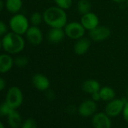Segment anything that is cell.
<instances>
[{
  "mask_svg": "<svg viewBox=\"0 0 128 128\" xmlns=\"http://www.w3.org/2000/svg\"><path fill=\"white\" fill-rule=\"evenodd\" d=\"M91 3L89 0H78L77 3V10L81 14H86L91 11Z\"/></svg>",
  "mask_w": 128,
  "mask_h": 128,
  "instance_id": "cell-20",
  "label": "cell"
},
{
  "mask_svg": "<svg viewBox=\"0 0 128 128\" xmlns=\"http://www.w3.org/2000/svg\"><path fill=\"white\" fill-rule=\"evenodd\" d=\"M91 98H92V100L95 102L97 101H99L101 100V97H100V92H95L94 94H91Z\"/></svg>",
  "mask_w": 128,
  "mask_h": 128,
  "instance_id": "cell-28",
  "label": "cell"
},
{
  "mask_svg": "<svg viewBox=\"0 0 128 128\" xmlns=\"http://www.w3.org/2000/svg\"><path fill=\"white\" fill-rule=\"evenodd\" d=\"M66 34L63 28H51L47 34L48 41L54 44H60L63 40Z\"/></svg>",
  "mask_w": 128,
  "mask_h": 128,
  "instance_id": "cell-14",
  "label": "cell"
},
{
  "mask_svg": "<svg viewBox=\"0 0 128 128\" xmlns=\"http://www.w3.org/2000/svg\"><path fill=\"white\" fill-rule=\"evenodd\" d=\"M8 26L3 21L0 20V38H2L5 34H6L8 32Z\"/></svg>",
  "mask_w": 128,
  "mask_h": 128,
  "instance_id": "cell-26",
  "label": "cell"
},
{
  "mask_svg": "<svg viewBox=\"0 0 128 128\" xmlns=\"http://www.w3.org/2000/svg\"><path fill=\"white\" fill-rule=\"evenodd\" d=\"M0 128H5V126H4V124H2V122L0 121Z\"/></svg>",
  "mask_w": 128,
  "mask_h": 128,
  "instance_id": "cell-32",
  "label": "cell"
},
{
  "mask_svg": "<svg viewBox=\"0 0 128 128\" xmlns=\"http://www.w3.org/2000/svg\"><path fill=\"white\" fill-rule=\"evenodd\" d=\"M126 98L127 99V100H128V88H127V95H126Z\"/></svg>",
  "mask_w": 128,
  "mask_h": 128,
  "instance_id": "cell-34",
  "label": "cell"
},
{
  "mask_svg": "<svg viewBox=\"0 0 128 128\" xmlns=\"http://www.w3.org/2000/svg\"><path fill=\"white\" fill-rule=\"evenodd\" d=\"M14 64L18 68H24L29 64V59L24 56H19L14 59Z\"/></svg>",
  "mask_w": 128,
  "mask_h": 128,
  "instance_id": "cell-22",
  "label": "cell"
},
{
  "mask_svg": "<svg viewBox=\"0 0 128 128\" xmlns=\"http://www.w3.org/2000/svg\"><path fill=\"white\" fill-rule=\"evenodd\" d=\"M29 20L25 15L18 13L13 14V16L10 18L8 26L11 32L20 35H23L29 28Z\"/></svg>",
  "mask_w": 128,
  "mask_h": 128,
  "instance_id": "cell-3",
  "label": "cell"
},
{
  "mask_svg": "<svg viewBox=\"0 0 128 128\" xmlns=\"http://www.w3.org/2000/svg\"><path fill=\"white\" fill-rule=\"evenodd\" d=\"M2 48V39L0 38V50H1V49Z\"/></svg>",
  "mask_w": 128,
  "mask_h": 128,
  "instance_id": "cell-33",
  "label": "cell"
},
{
  "mask_svg": "<svg viewBox=\"0 0 128 128\" xmlns=\"http://www.w3.org/2000/svg\"><path fill=\"white\" fill-rule=\"evenodd\" d=\"M111 35V30L105 26H98L92 30L89 31L90 39L95 42H101L109 38Z\"/></svg>",
  "mask_w": 128,
  "mask_h": 128,
  "instance_id": "cell-7",
  "label": "cell"
},
{
  "mask_svg": "<svg viewBox=\"0 0 128 128\" xmlns=\"http://www.w3.org/2000/svg\"><path fill=\"white\" fill-rule=\"evenodd\" d=\"M127 101V99L126 98H124L122 99L115 98L114 100L108 102L105 108V112L110 118L118 116L120 114L122 113L124 105Z\"/></svg>",
  "mask_w": 128,
  "mask_h": 128,
  "instance_id": "cell-6",
  "label": "cell"
},
{
  "mask_svg": "<svg viewBox=\"0 0 128 128\" xmlns=\"http://www.w3.org/2000/svg\"><path fill=\"white\" fill-rule=\"evenodd\" d=\"M32 82L34 87L41 92H45L50 88L49 79L42 74H35L32 78Z\"/></svg>",
  "mask_w": 128,
  "mask_h": 128,
  "instance_id": "cell-12",
  "label": "cell"
},
{
  "mask_svg": "<svg viewBox=\"0 0 128 128\" xmlns=\"http://www.w3.org/2000/svg\"><path fill=\"white\" fill-rule=\"evenodd\" d=\"M14 64V59L10 54H0V74H6L9 72Z\"/></svg>",
  "mask_w": 128,
  "mask_h": 128,
  "instance_id": "cell-15",
  "label": "cell"
},
{
  "mask_svg": "<svg viewBox=\"0 0 128 128\" xmlns=\"http://www.w3.org/2000/svg\"><path fill=\"white\" fill-rule=\"evenodd\" d=\"M125 3H126V5H127V7L128 8V0H127V2H126Z\"/></svg>",
  "mask_w": 128,
  "mask_h": 128,
  "instance_id": "cell-35",
  "label": "cell"
},
{
  "mask_svg": "<svg viewBox=\"0 0 128 128\" xmlns=\"http://www.w3.org/2000/svg\"><path fill=\"white\" fill-rule=\"evenodd\" d=\"M80 22L82 24V26L86 30L90 31L99 26L100 20L96 14L91 11L81 16Z\"/></svg>",
  "mask_w": 128,
  "mask_h": 128,
  "instance_id": "cell-11",
  "label": "cell"
},
{
  "mask_svg": "<svg viewBox=\"0 0 128 128\" xmlns=\"http://www.w3.org/2000/svg\"><path fill=\"white\" fill-rule=\"evenodd\" d=\"M112 1L117 4H122V3H125L127 2V0H112Z\"/></svg>",
  "mask_w": 128,
  "mask_h": 128,
  "instance_id": "cell-30",
  "label": "cell"
},
{
  "mask_svg": "<svg viewBox=\"0 0 128 128\" xmlns=\"http://www.w3.org/2000/svg\"><path fill=\"white\" fill-rule=\"evenodd\" d=\"M5 87V81L3 78L0 77V92H2Z\"/></svg>",
  "mask_w": 128,
  "mask_h": 128,
  "instance_id": "cell-29",
  "label": "cell"
},
{
  "mask_svg": "<svg viewBox=\"0 0 128 128\" xmlns=\"http://www.w3.org/2000/svg\"><path fill=\"white\" fill-rule=\"evenodd\" d=\"M54 1L55 2L56 6L65 10L69 9L73 3V0H54Z\"/></svg>",
  "mask_w": 128,
  "mask_h": 128,
  "instance_id": "cell-23",
  "label": "cell"
},
{
  "mask_svg": "<svg viewBox=\"0 0 128 128\" xmlns=\"http://www.w3.org/2000/svg\"><path fill=\"white\" fill-rule=\"evenodd\" d=\"M20 128H37V124L33 118H29L23 122Z\"/></svg>",
  "mask_w": 128,
  "mask_h": 128,
  "instance_id": "cell-25",
  "label": "cell"
},
{
  "mask_svg": "<svg viewBox=\"0 0 128 128\" xmlns=\"http://www.w3.org/2000/svg\"><path fill=\"white\" fill-rule=\"evenodd\" d=\"M97 110V105L95 101L91 100H86L83 101L78 106V112L79 115L84 118L93 116Z\"/></svg>",
  "mask_w": 128,
  "mask_h": 128,
  "instance_id": "cell-9",
  "label": "cell"
},
{
  "mask_svg": "<svg viewBox=\"0 0 128 128\" xmlns=\"http://www.w3.org/2000/svg\"><path fill=\"white\" fill-rule=\"evenodd\" d=\"M92 124L94 128H112L110 117L106 112L95 113L92 117Z\"/></svg>",
  "mask_w": 128,
  "mask_h": 128,
  "instance_id": "cell-10",
  "label": "cell"
},
{
  "mask_svg": "<svg viewBox=\"0 0 128 128\" xmlns=\"http://www.w3.org/2000/svg\"><path fill=\"white\" fill-rule=\"evenodd\" d=\"M122 115H123L124 119L128 124V100L126 102V104L124 105V110L122 112Z\"/></svg>",
  "mask_w": 128,
  "mask_h": 128,
  "instance_id": "cell-27",
  "label": "cell"
},
{
  "mask_svg": "<svg viewBox=\"0 0 128 128\" xmlns=\"http://www.w3.org/2000/svg\"><path fill=\"white\" fill-rule=\"evenodd\" d=\"M25 35L28 42L32 45L38 46L43 41V33L38 26H29Z\"/></svg>",
  "mask_w": 128,
  "mask_h": 128,
  "instance_id": "cell-8",
  "label": "cell"
},
{
  "mask_svg": "<svg viewBox=\"0 0 128 128\" xmlns=\"http://www.w3.org/2000/svg\"><path fill=\"white\" fill-rule=\"evenodd\" d=\"M91 46V40L90 38L83 37L77 40H75L73 50L76 55L83 56L86 54L90 50Z\"/></svg>",
  "mask_w": 128,
  "mask_h": 128,
  "instance_id": "cell-13",
  "label": "cell"
},
{
  "mask_svg": "<svg viewBox=\"0 0 128 128\" xmlns=\"http://www.w3.org/2000/svg\"><path fill=\"white\" fill-rule=\"evenodd\" d=\"M44 22L51 28H64L68 23V16L65 10L52 6L43 13Z\"/></svg>",
  "mask_w": 128,
  "mask_h": 128,
  "instance_id": "cell-1",
  "label": "cell"
},
{
  "mask_svg": "<svg viewBox=\"0 0 128 128\" xmlns=\"http://www.w3.org/2000/svg\"><path fill=\"white\" fill-rule=\"evenodd\" d=\"M100 88H101L100 83L97 80L94 79L87 80L82 83L83 91L89 94H92L95 92H100Z\"/></svg>",
  "mask_w": 128,
  "mask_h": 128,
  "instance_id": "cell-16",
  "label": "cell"
},
{
  "mask_svg": "<svg viewBox=\"0 0 128 128\" xmlns=\"http://www.w3.org/2000/svg\"><path fill=\"white\" fill-rule=\"evenodd\" d=\"M12 110H14L11 108L5 101L0 104V116H8Z\"/></svg>",
  "mask_w": 128,
  "mask_h": 128,
  "instance_id": "cell-24",
  "label": "cell"
},
{
  "mask_svg": "<svg viewBox=\"0 0 128 128\" xmlns=\"http://www.w3.org/2000/svg\"><path fill=\"white\" fill-rule=\"evenodd\" d=\"M66 36L72 40H77L84 37L86 29L84 28L80 22H68L63 28Z\"/></svg>",
  "mask_w": 128,
  "mask_h": 128,
  "instance_id": "cell-5",
  "label": "cell"
},
{
  "mask_svg": "<svg viewBox=\"0 0 128 128\" xmlns=\"http://www.w3.org/2000/svg\"><path fill=\"white\" fill-rule=\"evenodd\" d=\"M5 102L13 110H17L20 107L23 102V94L21 89L17 86H11L9 88L6 93Z\"/></svg>",
  "mask_w": 128,
  "mask_h": 128,
  "instance_id": "cell-4",
  "label": "cell"
},
{
  "mask_svg": "<svg viewBox=\"0 0 128 128\" xmlns=\"http://www.w3.org/2000/svg\"><path fill=\"white\" fill-rule=\"evenodd\" d=\"M2 45L6 53L10 55L18 54L25 48V40L22 35L9 32L2 38Z\"/></svg>",
  "mask_w": 128,
  "mask_h": 128,
  "instance_id": "cell-2",
  "label": "cell"
},
{
  "mask_svg": "<svg viewBox=\"0 0 128 128\" xmlns=\"http://www.w3.org/2000/svg\"><path fill=\"white\" fill-rule=\"evenodd\" d=\"M43 21V14H41L38 11L32 13L29 18V22L34 26H38Z\"/></svg>",
  "mask_w": 128,
  "mask_h": 128,
  "instance_id": "cell-21",
  "label": "cell"
},
{
  "mask_svg": "<svg viewBox=\"0 0 128 128\" xmlns=\"http://www.w3.org/2000/svg\"><path fill=\"white\" fill-rule=\"evenodd\" d=\"M4 7H5V3L2 2V0H0V12L3 10Z\"/></svg>",
  "mask_w": 128,
  "mask_h": 128,
  "instance_id": "cell-31",
  "label": "cell"
},
{
  "mask_svg": "<svg viewBox=\"0 0 128 128\" xmlns=\"http://www.w3.org/2000/svg\"><path fill=\"white\" fill-rule=\"evenodd\" d=\"M7 121L11 128H20L23 122L22 118L17 110H14L7 116Z\"/></svg>",
  "mask_w": 128,
  "mask_h": 128,
  "instance_id": "cell-17",
  "label": "cell"
},
{
  "mask_svg": "<svg viewBox=\"0 0 128 128\" xmlns=\"http://www.w3.org/2000/svg\"><path fill=\"white\" fill-rule=\"evenodd\" d=\"M5 8L7 11L11 14L20 13L23 8L22 0H5Z\"/></svg>",
  "mask_w": 128,
  "mask_h": 128,
  "instance_id": "cell-18",
  "label": "cell"
},
{
  "mask_svg": "<svg viewBox=\"0 0 128 128\" xmlns=\"http://www.w3.org/2000/svg\"><path fill=\"white\" fill-rule=\"evenodd\" d=\"M99 92L101 97V100L104 101L109 102L115 98V92L112 88L109 86H104L101 88Z\"/></svg>",
  "mask_w": 128,
  "mask_h": 128,
  "instance_id": "cell-19",
  "label": "cell"
}]
</instances>
